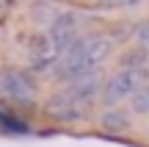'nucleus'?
I'll return each instance as SVG.
<instances>
[{
	"label": "nucleus",
	"instance_id": "nucleus-1",
	"mask_svg": "<svg viewBox=\"0 0 149 147\" xmlns=\"http://www.w3.org/2000/svg\"><path fill=\"white\" fill-rule=\"evenodd\" d=\"M111 53V39L105 36H88L83 42H77L64 53L61 61V75L64 78H86V72H94Z\"/></svg>",
	"mask_w": 149,
	"mask_h": 147
},
{
	"label": "nucleus",
	"instance_id": "nucleus-2",
	"mask_svg": "<svg viewBox=\"0 0 149 147\" xmlns=\"http://www.w3.org/2000/svg\"><path fill=\"white\" fill-rule=\"evenodd\" d=\"M36 94V83L28 72L22 70H6L0 72V97L17 100V103H28Z\"/></svg>",
	"mask_w": 149,
	"mask_h": 147
},
{
	"label": "nucleus",
	"instance_id": "nucleus-3",
	"mask_svg": "<svg viewBox=\"0 0 149 147\" xmlns=\"http://www.w3.org/2000/svg\"><path fill=\"white\" fill-rule=\"evenodd\" d=\"M141 78H144L141 70H122V72H116V75L108 81V86H105L102 94H105L108 103H119V100L130 97V94H135L141 89Z\"/></svg>",
	"mask_w": 149,
	"mask_h": 147
},
{
	"label": "nucleus",
	"instance_id": "nucleus-4",
	"mask_svg": "<svg viewBox=\"0 0 149 147\" xmlns=\"http://www.w3.org/2000/svg\"><path fill=\"white\" fill-rule=\"evenodd\" d=\"M133 108L138 111V114H146L149 111V86H141L138 92L133 94Z\"/></svg>",
	"mask_w": 149,
	"mask_h": 147
},
{
	"label": "nucleus",
	"instance_id": "nucleus-5",
	"mask_svg": "<svg viewBox=\"0 0 149 147\" xmlns=\"http://www.w3.org/2000/svg\"><path fill=\"white\" fill-rule=\"evenodd\" d=\"M102 122H105L108 128H124V125H127V117H124L122 111H111V114H105Z\"/></svg>",
	"mask_w": 149,
	"mask_h": 147
},
{
	"label": "nucleus",
	"instance_id": "nucleus-6",
	"mask_svg": "<svg viewBox=\"0 0 149 147\" xmlns=\"http://www.w3.org/2000/svg\"><path fill=\"white\" fill-rule=\"evenodd\" d=\"M138 42L144 44V47H149V22H146V25H141V31H138Z\"/></svg>",
	"mask_w": 149,
	"mask_h": 147
},
{
	"label": "nucleus",
	"instance_id": "nucleus-7",
	"mask_svg": "<svg viewBox=\"0 0 149 147\" xmlns=\"http://www.w3.org/2000/svg\"><path fill=\"white\" fill-rule=\"evenodd\" d=\"M130 3H135V0H130Z\"/></svg>",
	"mask_w": 149,
	"mask_h": 147
}]
</instances>
